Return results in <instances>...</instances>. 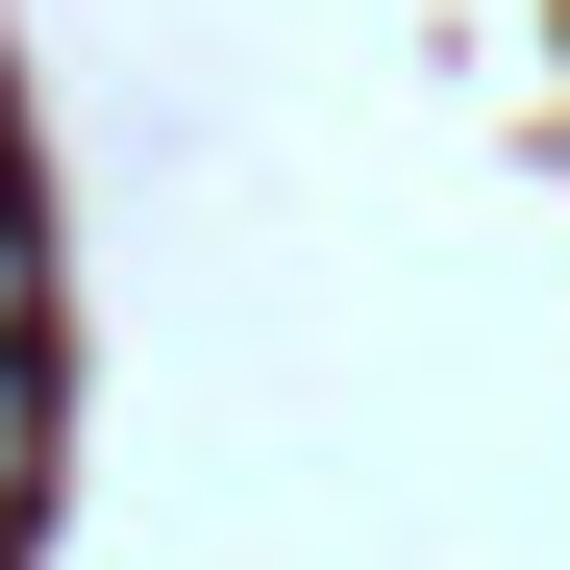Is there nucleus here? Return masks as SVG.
Returning a JSON list of instances; mask_svg holds the SVG:
<instances>
[{
  "instance_id": "nucleus-1",
  "label": "nucleus",
  "mask_w": 570,
  "mask_h": 570,
  "mask_svg": "<svg viewBox=\"0 0 570 570\" xmlns=\"http://www.w3.org/2000/svg\"><path fill=\"white\" fill-rule=\"evenodd\" d=\"M50 497V397H26V323H0V521Z\"/></svg>"
},
{
  "instance_id": "nucleus-2",
  "label": "nucleus",
  "mask_w": 570,
  "mask_h": 570,
  "mask_svg": "<svg viewBox=\"0 0 570 570\" xmlns=\"http://www.w3.org/2000/svg\"><path fill=\"white\" fill-rule=\"evenodd\" d=\"M26 298H50V248H26V199H0V323H26Z\"/></svg>"
}]
</instances>
